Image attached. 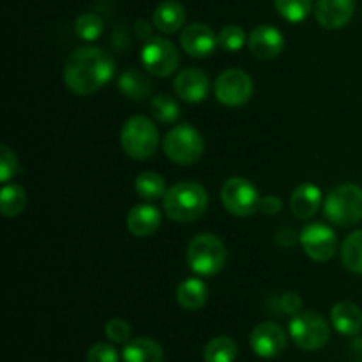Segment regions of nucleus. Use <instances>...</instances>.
Wrapping results in <instances>:
<instances>
[{
	"mask_svg": "<svg viewBox=\"0 0 362 362\" xmlns=\"http://www.w3.org/2000/svg\"><path fill=\"white\" fill-rule=\"evenodd\" d=\"M115 73L112 53L99 46L74 49L64 66V83L73 94L90 95L105 87Z\"/></svg>",
	"mask_w": 362,
	"mask_h": 362,
	"instance_id": "f257e3e1",
	"label": "nucleus"
},
{
	"mask_svg": "<svg viewBox=\"0 0 362 362\" xmlns=\"http://www.w3.org/2000/svg\"><path fill=\"white\" fill-rule=\"evenodd\" d=\"M166 216L177 223H191L205 214L209 207V194L202 184L184 180L166 191L163 198Z\"/></svg>",
	"mask_w": 362,
	"mask_h": 362,
	"instance_id": "f03ea898",
	"label": "nucleus"
},
{
	"mask_svg": "<svg viewBox=\"0 0 362 362\" xmlns=\"http://www.w3.org/2000/svg\"><path fill=\"white\" fill-rule=\"evenodd\" d=\"M186 262L198 276H214L225 267L226 247L212 233H198L191 239L186 250Z\"/></svg>",
	"mask_w": 362,
	"mask_h": 362,
	"instance_id": "7ed1b4c3",
	"label": "nucleus"
},
{
	"mask_svg": "<svg viewBox=\"0 0 362 362\" xmlns=\"http://www.w3.org/2000/svg\"><path fill=\"white\" fill-rule=\"evenodd\" d=\"M120 144L129 158L144 161L158 151L159 133L156 124L145 115H134L124 122L120 131Z\"/></svg>",
	"mask_w": 362,
	"mask_h": 362,
	"instance_id": "20e7f679",
	"label": "nucleus"
},
{
	"mask_svg": "<svg viewBox=\"0 0 362 362\" xmlns=\"http://www.w3.org/2000/svg\"><path fill=\"white\" fill-rule=\"evenodd\" d=\"M324 214L338 226H354L362 221V187L341 184L329 191L324 202Z\"/></svg>",
	"mask_w": 362,
	"mask_h": 362,
	"instance_id": "39448f33",
	"label": "nucleus"
},
{
	"mask_svg": "<svg viewBox=\"0 0 362 362\" xmlns=\"http://www.w3.org/2000/svg\"><path fill=\"white\" fill-rule=\"evenodd\" d=\"M163 151L172 163L180 166H191L204 156L205 144L200 131L189 124H179L165 134Z\"/></svg>",
	"mask_w": 362,
	"mask_h": 362,
	"instance_id": "423d86ee",
	"label": "nucleus"
},
{
	"mask_svg": "<svg viewBox=\"0 0 362 362\" xmlns=\"http://www.w3.org/2000/svg\"><path fill=\"white\" fill-rule=\"evenodd\" d=\"M290 336L300 350L315 352L324 349L331 338V329L325 318L315 311H300L288 325Z\"/></svg>",
	"mask_w": 362,
	"mask_h": 362,
	"instance_id": "0eeeda50",
	"label": "nucleus"
},
{
	"mask_svg": "<svg viewBox=\"0 0 362 362\" xmlns=\"http://www.w3.org/2000/svg\"><path fill=\"white\" fill-rule=\"evenodd\" d=\"M221 204L230 214L247 218L258 211L260 194L257 187L244 177H230L221 187Z\"/></svg>",
	"mask_w": 362,
	"mask_h": 362,
	"instance_id": "6e6552de",
	"label": "nucleus"
},
{
	"mask_svg": "<svg viewBox=\"0 0 362 362\" xmlns=\"http://www.w3.org/2000/svg\"><path fill=\"white\" fill-rule=\"evenodd\" d=\"M179 62L180 53L170 39L151 37L141 48V64L152 76H170L177 71Z\"/></svg>",
	"mask_w": 362,
	"mask_h": 362,
	"instance_id": "1a4fd4ad",
	"label": "nucleus"
},
{
	"mask_svg": "<svg viewBox=\"0 0 362 362\" xmlns=\"http://www.w3.org/2000/svg\"><path fill=\"white\" fill-rule=\"evenodd\" d=\"M214 95L228 108L246 105L253 95V80L243 69H226L216 78Z\"/></svg>",
	"mask_w": 362,
	"mask_h": 362,
	"instance_id": "9d476101",
	"label": "nucleus"
},
{
	"mask_svg": "<svg viewBox=\"0 0 362 362\" xmlns=\"http://www.w3.org/2000/svg\"><path fill=\"white\" fill-rule=\"evenodd\" d=\"M299 243L304 253L315 262H327L338 251V239L331 226L324 223H311L300 232Z\"/></svg>",
	"mask_w": 362,
	"mask_h": 362,
	"instance_id": "9b49d317",
	"label": "nucleus"
},
{
	"mask_svg": "<svg viewBox=\"0 0 362 362\" xmlns=\"http://www.w3.org/2000/svg\"><path fill=\"white\" fill-rule=\"evenodd\" d=\"M251 350L262 359H276L286 350V334L274 322H260L250 334Z\"/></svg>",
	"mask_w": 362,
	"mask_h": 362,
	"instance_id": "f8f14e48",
	"label": "nucleus"
},
{
	"mask_svg": "<svg viewBox=\"0 0 362 362\" xmlns=\"http://www.w3.org/2000/svg\"><path fill=\"white\" fill-rule=\"evenodd\" d=\"M218 45V35L205 23H191L180 32V46L187 55L194 59H205L212 55Z\"/></svg>",
	"mask_w": 362,
	"mask_h": 362,
	"instance_id": "ddd939ff",
	"label": "nucleus"
},
{
	"mask_svg": "<svg viewBox=\"0 0 362 362\" xmlns=\"http://www.w3.org/2000/svg\"><path fill=\"white\" fill-rule=\"evenodd\" d=\"M247 46L257 59L271 60L285 48V35L272 25H258L247 35Z\"/></svg>",
	"mask_w": 362,
	"mask_h": 362,
	"instance_id": "4468645a",
	"label": "nucleus"
},
{
	"mask_svg": "<svg viewBox=\"0 0 362 362\" xmlns=\"http://www.w3.org/2000/svg\"><path fill=\"white\" fill-rule=\"evenodd\" d=\"M173 90L186 103H202L211 92V80L202 69L187 67L175 76Z\"/></svg>",
	"mask_w": 362,
	"mask_h": 362,
	"instance_id": "2eb2a0df",
	"label": "nucleus"
},
{
	"mask_svg": "<svg viewBox=\"0 0 362 362\" xmlns=\"http://www.w3.org/2000/svg\"><path fill=\"white\" fill-rule=\"evenodd\" d=\"M356 13V0H317L315 16L324 28L338 30L346 27Z\"/></svg>",
	"mask_w": 362,
	"mask_h": 362,
	"instance_id": "dca6fc26",
	"label": "nucleus"
},
{
	"mask_svg": "<svg viewBox=\"0 0 362 362\" xmlns=\"http://www.w3.org/2000/svg\"><path fill=\"white\" fill-rule=\"evenodd\" d=\"M127 230L134 237H151L161 226V212L151 204L134 205L126 218Z\"/></svg>",
	"mask_w": 362,
	"mask_h": 362,
	"instance_id": "f3484780",
	"label": "nucleus"
},
{
	"mask_svg": "<svg viewBox=\"0 0 362 362\" xmlns=\"http://www.w3.org/2000/svg\"><path fill=\"white\" fill-rule=\"evenodd\" d=\"M322 207V191L318 186L310 182H304L293 189L290 198V209L297 219L313 218Z\"/></svg>",
	"mask_w": 362,
	"mask_h": 362,
	"instance_id": "a211bd4d",
	"label": "nucleus"
},
{
	"mask_svg": "<svg viewBox=\"0 0 362 362\" xmlns=\"http://www.w3.org/2000/svg\"><path fill=\"white\" fill-rule=\"evenodd\" d=\"M152 23L163 34H175L186 23V9L177 0H163L154 9Z\"/></svg>",
	"mask_w": 362,
	"mask_h": 362,
	"instance_id": "6ab92c4d",
	"label": "nucleus"
},
{
	"mask_svg": "<svg viewBox=\"0 0 362 362\" xmlns=\"http://www.w3.org/2000/svg\"><path fill=\"white\" fill-rule=\"evenodd\" d=\"M331 322L343 336H356L362 329V311L356 303L341 300L331 310Z\"/></svg>",
	"mask_w": 362,
	"mask_h": 362,
	"instance_id": "aec40b11",
	"label": "nucleus"
},
{
	"mask_svg": "<svg viewBox=\"0 0 362 362\" xmlns=\"http://www.w3.org/2000/svg\"><path fill=\"white\" fill-rule=\"evenodd\" d=\"M124 362H163L161 345L151 338H134L126 343L122 350Z\"/></svg>",
	"mask_w": 362,
	"mask_h": 362,
	"instance_id": "412c9836",
	"label": "nucleus"
},
{
	"mask_svg": "<svg viewBox=\"0 0 362 362\" xmlns=\"http://www.w3.org/2000/svg\"><path fill=\"white\" fill-rule=\"evenodd\" d=\"M209 299V288L202 279L187 278L177 288V303L187 311H197L205 306Z\"/></svg>",
	"mask_w": 362,
	"mask_h": 362,
	"instance_id": "4be33fe9",
	"label": "nucleus"
},
{
	"mask_svg": "<svg viewBox=\"0 0 362 362\" xmlns=\"http://www.w3.org/2000/svg\"><path fill=\"white\" fill-rule=\"evenodd\" d=\"M119 90L131 101H141L148 98L152 92V83L145 73L140 69H126L119 78Z\"/></svg>",
	"mask_w": 362,
	"mask_h": 362,
	"instance_id": "5701e85b",
	"label": "nucleus"
},
{
	"mask_svg": "<svg viewBox=\"0 0 362 362\" xmlns=\"http://www.w3.org/2000/svg\"><path fill=\"white\" fill-rule=\"evenodd\" d=\"M27 191L20 184H4L0 191V212L4 218H16L27 207Z\"/></svg>",
	"mask_w": 362,
	"mask_h": 362,
	"instance_id": "b1692460",
	"label": "nucleus"
},
{
	"mask_svg": "<svg viewBox=\"0 0 362 362\" xmlns=\"http://www.w3.org/2000/svg\"><path fill=\"white\" fill-rule=\"evenodd\" d=\"M341 264L346 271L362 274V230L350 233L341 244Z\"/></svg>",
	"mask_w": 362,
	"mask_h": 362,
	"instance_id": "393cba45",
	"label": "nucleus"
},
{
	"mask_svg": "<svg viewBox=\"0 0 362 362\" xmlns=\"http://www.w3.org/2000/svg\"><path fill=\"white\" fill-rule=\"evenodd\" d=\"M239 346L228 336H218L211 339L204 349L205 362H235Z\"/></svg>",
	"mask_w": 362,
	"mask_h": 362,
	"instance_id": "a878e982",
	"label": "nucleus"
},
{
	"mask_svg": "<svg viewBox=\"0 0 362 362\" xmlns=\"http://www.w3.org/2000/svg\"><path fill=\"white\" fill-rule=\"evenodd\" d=\"M134 189L138 197L147 202H156L159 198H165L166 182L159 173L156 172H141L134 180Z\"/></svg>",
	"mask_w": 362,
	"mask_h": 362,
	"instance_id": "bb28decb",
	"label": "nucleus"
},
{
	"mask_svg": "<svg viewBox=\"0 0 362 362\" xmlns=\"http://www.w3.org/2000/svg\"><path fill=\"white\" fill-rule=\"evenodd\" d=\"M151 112L154 119L161 124H173L179 120L180 108L168 94H158L151 99Z\"/></svg>",
	"mask_w": 362,
	"mask_h": 362,
	"instance_id": "cd10ccee",
	"label": "nucleus"
},
{
	"mask_svg": "<svg viewBox=\"0 0 362 362\" xmlns=\"http://www.w3.org/2000/svg\"><path fill=\"white\" fill-rule=\"evenodd\" d=\"M311 0H274L279 16L290 23H300L311 13Z\"/></svg>",
	"mask_w": 362,
	"mask_h": 362,
	"instance_id": "c85d7f7f",
	"label": "nucleus"
},
{
	"mask_svg": "<svg viewBox=\"0 0 362 362\" xmlns=\"http://www.w3.org/2000/svg\"><path fill=\"white\" fill-rule=\"evenodd\" d=\"M74 30L83 41H95L103 34V20L94 13H83L74 21Z\"/></svg>",
	"mask_w": 362,
	"mask_h": 362,
	"instance_id": "c756f323",
	"label": "nucleus"
},
{
	"mask_svg": "<svg viewBox=\"0 0 362 362\" xmlns=\"http://www.w3.org/2000/svg\"><path fill=\"white\" fill-rule=\"evenodd\" d=\"M247 37L244 34V30L237 25H226L221 28V32L218 34V42L223 49L226 52H239L244 45H246Z\"/></svg>",
	"mask_w": 362,
	"mask_h": 362,
	"instance_id": "7c9ffc66",
	"label": "nucleus"
},
{
	"mask_svg": "<svg viewBox=\"0 0 362 362\" xmlns=\"http://www.w3.org/2000/svg\"><path fill=\"white\" fill-rule=\"evenodd\" d=\"M21 172L18 156L7 145H0V182L7 184Z\"/></svg>",
	"mask_w": 362,
	"mask_h": 362,
	"instance_id": "2f4dec72",
	"label": "nucleus"
},
{
	"mask_svg": "<svg viewBox=\"0 0 362 362\" xmlns=\"http://www.w3.org/2000/svg\"><path fill=\"white\" fill-rule=\"evenodd\" d=\"M272 306L278 308V310H276L278 313L296 317V315H299L300 310H303V299H300L296 292H285L272 300Z\"/></svg>",
	"mask_w": 362,
	"mask_h": 362,
	"instance_id": "473e14b6",
	"label": "nucleus"
},
{
	"mask_svg": "<svg viewBox=\"0 0 362 362\" xmlns=\"http://www.w3.org/2000/svg\"><path fill=\"white\" fill-rule=\"evenodd\" d=\"M105 332L112 343H127L131 339V327L122 318H112V320H108Z\"/></svg>",
	"mask_w": 362,
	"mask_h": 362,
	"instance_id": "72a5a7b5",
	"label": "nucleus"
},
{
	"mask_svg": "<svg viewBox=\"0 0 362 362\" xmlns=\"http://www.w3.org/2000/svg\"><path fill=\"white\" fill-rule=\"evenodd\" d=\"M87 362H119V352L108 343H95L87 350Z\"/></svg>",
	"mask_w": 362,
	"mask_h": 362,
	"instance_id": "f704fd0d",
	"label": "nucleus"
},
{
	"mask_svg": "<svg viewBox=\"0 0 362 362\" xmlns=\"http://www.w3.org/2000/svg\"><path fill=\"white\" fill-rule=\"evenodd\" d=\"M300 235H297L296 230H292L290 226H283L276 232V243L283 247H292L296 246V243L299 240Z\"/></svg>",
	"mask_w": 362,
	"mask_h": 362,
	"instance_id": "c9c22d12",
	"label": "nucleus"
},
{
	"mask_svg": "<svg viewBox=\"0 0 362 362\" xmlns=\"http://www.w3.org/2000/svg\"><path fill=\"white\" fill-rule=\"evenodd\" d=\"M281 200H279L278 197H274V194H269V197H264L260 198V204H258V211L264 212V214H269V216H274L278 214L279 211H281Z\"/></svg>",
	"mask_w": 362,
	"mask_h": 362,
	"instance_id": "e433bc0d",
	"label": "nucleus"
},
{
	"mask_svg": "<svg viewBox=\"0 0 362 362\" xmlns=\"http://www.w3.org/2000/svg\"><path fill=\"white\" fill-rule=\"evenodd\" d=\"M134 35L138 39H144V41H148L152 37V25L147 23L145 20H138L134 23Z\"/></svg>",
	"mask_w": 362,
	"mask_h": 362,
	"instance_id": "4c0bfd02",
	"label": "nucleus"
}]
</instances>
